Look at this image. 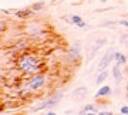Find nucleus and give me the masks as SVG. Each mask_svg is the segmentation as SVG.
Segmentation results:
<instances>
[{
	"label": "nucleus",
	"instance_id": "nucleus-1",
	"mask_svg": "<svg viewBox=\"0 0 128 115\" xmlns=\"http://www.w3.org/2000/svg\"><path fill=\"white\" fill-rule=\"evenodd\" d=\"M16 68L23 75L30 77V75H34V74L43 73L44 61H43V57L38 55L37 53L26 51V53L16 57Z\"/></svg>",
	"mask_w": 128,
	"mask_h": 115
},
{
	"label": "nucleus",
	"instance_id": "nucleus-2",
	"mask_svg": "<svg viewBox=\"0 0 128 115\" xmlns=\"http://www.w3.org/2000/svg\"><path fill=\"white\" fill-rule=\"evenodd\" d=\"M48 83V77H47L44 73H38V74H34V75H30L26 81H24V88L26 91H30L33 92H37L43 90V88L47 85Z\"/></svg>",
	"mask_w": 128,
	"mask_h": 115
},
{
	"label": "nucleus",
	"instance_id": "nucleus-3",
	"mask_svg": "<svg viewBox=\"0 0 128 115\" xmlns=\"http://www.w3.org/2000/svg\"><path fill=\"white\" fill-rule=\"evenodd\" d=\"M64 97V92L63 91H57L54 92L53 95L44 100V101H41L40 104H37L36 107H33L32 111L33 112H38V111H43V110H51V108H54L60 101H61V98Z\"/></svg>",
	"mask_w": 128,
	"mask_h": 115
},
{
	"label": "nucleus",
	"instance_id": "nucleus-4",
	"mask_svg": "<svg viewBox=\"0 0 128 115\" xmlns=\"http://www.w3.org/2000/svg\"><path fill=\"white\" fill-rule=\"evenodd\" d=\"M81 43L80 41H74L71 46L68 47V50L66 53V60L68 64H77L80 58H81Z\"/></svg>",
	"mask_w": 128,
	"mask_h": 115
},
{
	"label": "nucleus",
	"instance_id": "nucleus-5",
	"mask_svg": "<svg viewBox=\"0 0 128 115\" xmlns=\"http://www.w3.org/2000/svg\"><path fill=\"white\" fill-rule=\"evenodd\" d=\"M114 53H115V51L112 50V48H108V50H107V53L102 55V58L100 60L98 67H97V70H98L100 73H101V71H105V70L108 68V65L111 64V61L114 60Z\"/></svg>",
	"mask_w": 128,
	"mask_h": 115
},
{
	"label": "nucleus",
	"instance_id": "nucleus-6",
	"mask_svg": "<svg viewBox=\"0 0 128 115\" xmlns=\"http://www.w3.org/2000/svg\"><path fill=\"white\" fill-rule=\"evenodd\" d=\"M71 97H73V100H76V101H84V100L88 97V88L84 87V85L77 87L73 92H71Z\"/></svg>",
	"mask_w": 128,
	"mask_h": 115
},
{
	"label": "nucleus",
	"instance_id": "nucleus-7",
	"mask_svg": "<svg viewBox=\"0 0 128 115\" xmlns=\"http://www.w3.org/2000/svg\"><path fill=\"white\" fill-rule=\"evenodd\" d=\"M111 87L110 85H101L100 88H98V91L96 92V100H101V98H105V97H110L111 95Z\"/></svg>",
	"mask_w": 128,
	"mask_h": 115
},
{
	"label": "nucleus",
	"instance_id": "nucleus-8",
	"mask_svg": "<svg viewBox=\"0 0 128 115\" xmlns=\"http://www.w3.org/2000/svg\"><path fill=\"white\" fill-rule=\"evenodd\" d=\"M105 43H107V38H105V37H104V38H98V40H96V43H94V47H92V50H91V55H90V58H91V60L94 58L96 53L100 50L102 46H104Z\"/></svg>",
	"mask_w": 128,
	"mask_h": 115
},
{
	"label": "nucleus",
	"instance_id": "nucleus-9",
	"mask_svg": "<svg viewBox=\"0 0 128 115\" xmlns=\"http://www.w3.org/2000/svg\"><path fill=\"white\" fill-rule=\"evenodd\" d=\"M112 77H114L117 84L121 83V80H122V71H121V65L120 64H115L112 67Z\"/></svg>",
	"mask_w": 128,
	"mask_h": 115
},
{
	"label": "nucleus",
	"instance_id": "nucleus-10",
	"mask_svg": "<svg viewBox=\"0 0 128 115\" xmlns=\"http://www.w3.org/2000/svg\"><path fill=\"white\" fill-rule=\"evenodd\" d=\"M70 21H71L73 24H76V26L80 27V28H86V27H87V23H86L80 16H77V14H73V16L70 17Z\"/></svg>",
	"mask_w": 128,
	"mask_h": 115
},
{
	"label": "nucleus",
	"instance_id": "nucleus-11",
	"mask_svg": "<svg viewBox=\"0 0 128 115\" xmlns=\"http://www.w3.org/2000/svg\"><path fill=\"white\" fill-rule=\"evenodd\" d=\"M127 55L125 54H122V53H120V51H115L114 53V61L117 63V64H120V65H124L125 63H127Z\"/></svg>",
	"mask_w": 128,
	"mask_h": 115
},
{
	"label": "nucleus",
	"instance_id": "nucleus-12",
	"mask_svg": "<svg viewBox=\"0 0 128 115\" xmlns=\"http://www.w3.org/2000/svg\"><path fill=\"white\" fill-rule=\"evenodd\" d=\"M33 13H34L33 9H22V10L14 11V16H17V17H20V18H26V17H30Z\"/></svg>",
	"mask_w": 128,
	"mask_h": 115
},
{
	"label": "nucleus",
	"instance_id": "nucleus-13",
	"mask_svg": "<svg viewBox=\"0 0 128 115\" xmlns=\"http://www.w3.org/2000/svg\"><path fill=\"white\" fill-rule=\"evenodd\" d=\"M107 77H108V73H107V70H105V71H101V73L98 74L97 80H96V84H97V85H101V84H102L105 80H107Z\"/></svg>",
	"mask_w": 128,
	"mask_h": 115
},
{
	"label": "nucleus",
	"instance_id": "nucleus-14",
	"mask_svg": "<svg viewBox=\"0 0 128 115\" xmlns=\"http://www.w3.org/2000/svg\"><path fill=\"white\" fill-rule=\"evenodd\" d=\"M44 7H46V3H44V1H37V3H34V4L32 6V9H33L34 13H36V11H41Z\"/></svg>",
	"mask_w": 128,
	"mask_h": 115
},
{
	"label": "nucleus",
	"instance_id": "nucleus-15",
	"mask_svg": "<svg viewBox=\"0 0 128 115\" xmlns=\"http://www.w3.org/2000/svg\"><path fill=\"white\" fill-rule=\"evenodd\" d=\"M98 115H114V112H112V111H102V110H100L98 111Z\"/></svg>",
	"mask_w": 128,
	"mask_h": 115
},
{
	"label": "nucleus",
	"instance_id": "nucleus-16",
	"mask_svg": "<svg viewBox=\"0 0 128 115\" xmlns=\"http://www.w3.org/2000/svg\"><path fill=\"white\" fill-rule=\"evenodd\" d=\"M102 27H115V23H112V21H107V23L102 24Z\"/></svg>",
	"mask_w": 128,
	"mask_h": 115
},
{
	"label": "nucleus",
	"instance_id": "nucleus-17",
	"mask_svg": "<svg viewBox=\"0 0 128 115\" xmlns=\"http://www.w3.org/2000/svg\"><path fill=\"white\" fill-rule=\"evenodd\" d=\"M120 112H122V114H128V105H122L121 107V110Z\"/></svg>",
	"mask_w": 128,
	"mask_h": 115
},
{
	"label": "nucleus",
	"instance_id": "nucleus-18",
	"mask_svg": "<svg viewBox=\"0 0 128 115\" xmlns=\"http://www.w3.org/2000/svg\"><path fill=\"white\" fill-rule=\"evenodd\" d=\"M78 115H87V111L84 110V108H81V110L78 111Z\"/></svg>",
	"mask_w": 128,
	"mask_h": 115
},
{
	"label": "nucleus",
	"instance_id": "nucleus-19",
	"mask_svg": "<svg viewBox=\"0 0 128 115\" xmlns=\"http://www.w3.org/2000/svg\"><path fill=\"white\" fill-rule=\"evenodd\" d=\"M125 100L128 101V84H127V87H125Z\"/></svg>",
	"mask_w": 128,
	"mask_h": 115
},
{
	"label": "nucleus",
	"instance_id": "nucleus-20",
	"mask_svg": "<svg viewBox=\"0 0 128 115\" xmlns=\"http://www.w3.org/2000/svg\"><path fill=\"white\" fill-rule=\"evenodd\" d=\"M87 115H98V112H94V111H90V112H87Z\"/></svg>",
	"mask_w": 128,
	"mask_h": 115
},
{
	"label": "nucleus",
	"instance_id": "nucleus-21",
	"mask_svg": "<svg viewBox=\"0 0 128 115\" xmlns=\"http://www.w3.org/2000/svg\"><path fill=\"white\" fill-rule=\"evenodd\" d=\"M46 115H57V114H56V112H53V111H48Z\"/></svg>",
	"mask_w": 128,
	"mask_h": 115
},
{
	"label": "nucleus",
	"instance_id": "nucleus-22",
	"mask_svg": "<svg viewBox=\"0 0 128 115\" xmlns=\"http://www.w3.org/2000/svg\"><path fill=\"white\" fill-rule=\"evenodd\" d=\"M101 3H107V1H108V0H100Z\"/></svg>",
	"mask_w": 128,
	"mask_h": 115
},
{
	"label": "nucleus",
	"instance_id": "nucleus-23",
	"mask_svg": "<svg viewBox=\"0 0 128 115\" xmlns=\"http://www.w3.org/2000/svg\"><path fill=\"white\" fill-rule=\"evenodd\" d=\"M115 115H128V114H122V112H120V114H115Z\"/></svg>",
	"mask_w": 128,
	"mask_h": 115
},
{
	"label": "nucleus",
	"instance_id": "nucleus-24",
	"mask_svg": "<svg viewBox=\"0 0 128 115\" xmlns=\"http://www.w3.org/2000/svg\"><path fill=\"white\" fill-rule=\"evenodd\" d=\"M125 44H127V47H128V40H127V43H125Z\"/></svg>",
	"mask_w": 128,
	"mask_h": 115
},
{
	"label": "nucleus",
	"instance_id": "nucleus-25",
	"mask_svg": "<svg viewBox=\"0 0 128 115\" xmlns=\"http://www.w3.org/2000/svg\"><path fill=\"white\" fill-rule=\"evenodd\" d=\"M127 30H128V28H127Z\"/></svg>",
	"mask_w": 128,
	"mask_h": 115
}]
</instances>
